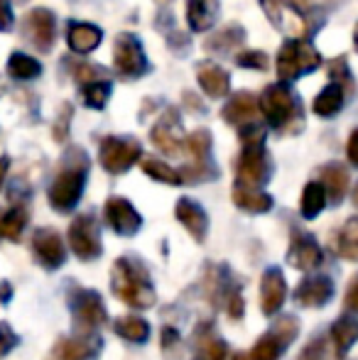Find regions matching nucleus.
Here are the masks:
<instances>
[{
    "instance_id": "1",
    "label": "nucleus",
    "mask_w": 358,
    "mask_h": 360,
    "mask_svg": "<svg viewBox=\"0 0 358 360\" xmlns=\"http://www.w3.org/2000/svg\"><path fill=\"white\" fill-rule=\"evenodd\" d=\"M89 176V157L82 147H72L67 155L62 157L57 174H54L52 184H49V204L59 214H69L77 209L82 201L84 186H87Z\"/></svg>"
},
{
    "instance_id": "2",
    "label": "nucleus",
    "mask_w": 358,
    "mask_h": 360,
    "mask_svg": "<svg viewBox=\"0 0 358 360\" xmlns=\"http://www.w3.org/2000/svg\"><path fill=\"white\" fill-rule=\"evenodd\" d=\"M110 289L123 304L133 309H153L158 302V292L150 280V272L138 257H118L110 270Z\"/></svg>"
},
{
    "instance_id": "3",
    "label": "nucleus",
    "mask_w": 358,
    "mask_h": 360,
    "mask_svg": "<svg viewBox=\"0 0 358 360\" xmlns=\"http://www.w3.org/2000/svg\"><path fill=\"white\" fill-rule=\"evenodd\" d=\"M263 118L268 120L277 133H297L302 125V108L297 103V96L287 91L282 84L268 86L260 96L258 103Z\"/></svg>"
},
{
    "instance_id": "4",
    "label": "nucleus",
    "mask_w": 358,
    "mask_h": 360,
    "mask_svg": "<svg viewBox=\"0 0 358 360\" xmlns=\"http://www.w3.org/2000/svg\"><path fill=\"white\" fill-rule=\"evenodd\" d=\"M297 333H300V321H297V316L287 314V316L277 319L270 326V331L263 333V336L255 341L248 358L250 360H280L287 353L290 343L297 338Z\"/></svg>"
},
{
    "instance_id": "5",
    "label": "nucleus",
    "mask_w": 358,
    "mask_h": 360,
    "mask_svg": "<svg viewBox=\"0 0 358 360\" xmlns=\"http://www.w3.org/2000/svg\"><path fill=\"white\" fill-rule=\"evenodd\" d=\"M69 309H72L77 331H96V328L108 321L103 297L98 292H94V289L74 287L69 292Z\"/></svg>"
},
{
    "instance_id": "6",
    "label": "nucleus",
    "mask_w": 358,
    "mask_h": 360,
    "mask_svg": "<svg viewBox=\"0 0 358 360\" xmlns=\"http://www.w3.org/2000/svg\"><path fill=\"white\" fill-rule=\"evenodd\" d=\"M272 174V162L263 143H243L238 162H236V184L263 189Z\"/></svg>"
},
{
    "instance_id": "7",
    "label": "nucleus",
    "mask_w": 358,
    "mask_h": 360,
    "mask_svg": "<svg viewBox=\"0 0 358 360\" xmlns=\"http://www.w3.org/2000/svg\"><path fill=\"white\" fill-rule=\"evenodd\" d=\"M319 52L309 42L290 39L287 44H282L280 54H277V74L282 81H295L297 76L309 74L312 69L319 67Z\"/></svg>"
},
{
    "instance_id": "8",
    "label": "nucleus",
    "mask_w": 358,
    "mask_h": 360,
    "mask_svg": "<svg viewBox=\"0 0 358 360\" xmlns=\"http://www.w3.org/2000/svg\"><path fill=\"white\" fill-rule=\"evenodd\" d=\"M69 248L82 262H94L101 257L103 245H101V228L94 214H82L69 226Z\"/></svg>"
},
{
    "instance_id": "9",
    "label": "nucleus",
    "mask_w": 358,
    "mask_h": 360,
    "mask_svg": "<svg viewBox=\"0 0 358 360\" xmlns=\"http://www.w3.org/2000/svg\"><path fill=\"white\" fill-rule=\"evenodd\" d=\"M140 143L135 138H103L98 160L108 174H123L140 160Z\"/></svg>"
},
{
    "instance_id": "10",
    "label": "nucleus",
    "mask_w": 358,
    "mask_h": 360,
    "mask_svg": "<svg viewBox=\"0 0 358 360\" xmlns=\"http://www.w3.org/2000/svg\"><path fill=\"white\" fill-rule=\"evenodd\" d=\"M103 351V341L96 331H77L74 336H62L49 351L47 360H96Z\"/></svg>"
},
{
    "instance_id": "11",
    "label": "nucleus",
    "mask_w": 358,
    "mask_h": 360,
    "mask_svg": "<svg viewBox=\"0 0 358 360\" xmlns=\"http://www.w3.org/2000/svg\"><path fill=\"white\" fill-rule=\"evenodd\" d=\"M23 34L37 52H49L57 39V18L47 8H32L23 18Z\"/></svg>"
},
{
    "instance_id": "12",
    "label": "nucleus",
    "mask_w": 358,
    "mask_h": 360,
    "mask_svg": "<svg viewBox=\"0 0 358 360\" xmlns=\"http://www.w3.org/2000/svg\"><path fill=\"white\" fill-rule=\"evenodd\" d=\"M32 255L44 270H59L67 262V245L54 228H37L32 236Z\"/></svg>"
},
{
    "instance_id": "13",
    "label": "nucleus",
    "mask_w": 358,
    "mask_h": 360,
    "mask_svg": "<svg viewBox=\"0 0 358 360\" xmlns=\"http://www.w3.org/2000/svg\"><path fill=\"white\" fill-rule=\"evenodd\" d=\"M113 62H115V72L125 76V79H138L140 74H145V67H148L145 64V52L135 34H120L115 39Z\"/></svg>"
},
{
    "instance_id": "14",
    "label": "nucleus",
    "mask_w": 358,
    "mask_h": 360,
    "mask_svg": "<svg viewBox=\"0 0 358 360\" xmlns=\"http://www.w3.org/2000/svg\"><path fill=\"white\" fill-rule=\"evenodd\" d=\"M321 262H324V252H321V245L317 243V238L305 231L292 233L290 250H287V265L295 267V270L312 272Z\"/></svg>"
},
{
    "instance_id": "15",
    "label": "nucleus",
    "mask_w": 358,
    "mask_h": 360,
    "mask_svg": "<svg viewBox=\"0 0 358 360\" xmlns=\"http://www.w3.org/2000/svg\"><path fill=\"white\" fill-rule=\"evenodd\" d=\"M103 218L110 231L125 238L135 236V233L140 231V226H143V216H140L138 211H135V206L130 204L128 199H123V196H110V199L106 201Z\"/></svg>"
},
{
    "instance_id": "16",
    "label": "nucleus",
    "mask_w": 358,
    "mask_h": 360,
    "mask_svg": "<svg viewBox=\"0 0 358 360\" xmlns=\"http://www.w3.org/2000/svg\"><path fill=\"white\" fill-rule=\"evenodd\" d=\"M292 299L302 309H321L334 299V282L326 275H309L297 285Z\"/></svg>"
},
{
    "instance_id": "17",
    "label": "nucleus",
    "mask_w": 358,
    "mask_h": 360,
    "mask_svg": "<svg viewBox=\"0 0 358 360\" xmlns=\"http://www.w3.org/2000/svg\"><path fill=\"white\" fill-rule=\"evenodd\" d=\"M287 299V280L280 267H268L260 277V311L265 316L280 314L282 304Z\"/></svg>"
},
{
    "instance_id": "18",
    "label": "nucleus",
    "mask_w": 358,
    "mask_h": 360,
    "mask_svg": "<svg viewBox=\"0 0 358 360\" xmlns=\"http://www.w3.org/2000/svg\"><path fill=\"white\" fill-rule=\"evenodd\" d=\"M153 143L158 150H162L167 157H177L181 150H184V133H181L179 118L174 110H170L162 120L153 128Z\"/></svg>"
},
{
    "instance_id": "19",
    "label": "nucleus",
    "mask_w": 358,
    "mask_h": 360,
    "mask_svg": "<svg viewBox=\"0 0 358 360\" xmlns=\"http://www.w3.org/2000/svg\"><path fill=\"white\" fill-rule=\"evenodd\" d=\"M224 118L229 120L231 125H236L238 130L243 128H250V125L258 123V101H255L253 94H248V91H241V94H236L234 98L229 101V103L224 105Z\"/></svg>"
},
{
    "instance_id": "20",
    "label": "nucleus",
    "mask_w": 358,
    "mask_h": 360,
    "mask_svg": "<svg viewBox=\"0 0 358 360\" xmlns=\"http://www.w3.org/2000/svg\"><path fill=\"white\" fill-rule=\"evenodd\" d=\"M174 216H177V221L186 228V233L196 243L206 240V236H209V216L201 209V204H196L194 199H179Z\"/></svg>"
},
{
    "instance_id": "21",
    "label": "nucleus",
    "mask_w": 358,
    "mask_h": 360,
    "mask_svg": "<svg viewBox=\"0 0 358 360\" xmlns=\"http://www.w3.org/2000/svg\"><path fill=\"white\" fill-rule=\"evenodd\" d=\"M329 338H331V346H334V358H346L358 341V319L354 314L339 316L334 321V326H331Z\"/></svg>"
},
{
    "instance_id": "22",
    "label": "nucleus",
    "mask_w": 358,
    "mask_h": 360,
    "mask_svg": "<svg viewBox=\"0 0 358 360\" xmlns=\"http://www.w3.org/2000/svg\"><path fill=\"white\" fill-rule=\"evenodd\" d=\"M101 30L96 25H89V22H69L67 27V42H69V49L77 54H89L94 52L96 47L101 44Z\"/></svg>"
},
{
    "instance_id": "23",
    "label": "nucleus",
    "mask_w": 358,
    "mask_h": 360,
    "mask_svg": "<svg viewBox=\"0 0 358 360\" xmlns=\"http://www.w3.org/2000/svg\"><path fill=\"white\" fill-rule=\"evenodd\" d=\"M196 76H199V86L204 89L206 96L211 98H224L229 91V74L214 62H204L196 67Z\"/></svg>"
},
{
    "instance_id": "24",
    "label": "nucleus",
    "mask_w": 358,
    "mask_h": 360,
    "mask_svg": "<svg viewBox=\"0 0 358 360\" xmlns=\"http://www.w3.org/2000/svg\"><path fill=\"white\" fill-rule=\"evenodd\" d=\"M234 204L245 214H268L272 209V196L265 194L263 189H253V186H234Z\"/></svg>"
},
{
    "instance_id": "25",
    "label": "nucleus",
    "mask_w": 358,
    "mask_h": 360,
    "mask_svg": "<svg viewBox=\"0 0 358 360\" xmlns=\"http://www.w3.org/2000/svg\"><path fill=\"white\" fill-rule=\"evenodd\" d=\"M196 360H229V343L211 328H199L194 338Z\"/></svg>"
},
{
    "instance_id": "26",
    "label": "nucleus",
    "mask_w": 358,
    "mask_h": 360,
    "mask_svg": "<svg viewBox=\"0 0 358 360\" xmlns=\"http://www.w3.org/2000/svg\"><path fill=\"white\" fill-rule=\"evenodd\" d=\"M319 181L324 184L326 196H329L334 204H339L346 196V191H349V172H346V167L339 165V162H331V165L321 167Z\"/></svg>"
},
{
    "instance_id": "27",
    "label": "nucleus",
    "mask_w": 358,
    "mask_h": 360,
    "mask_svg": "<svg viewBox=\"0 0 358 360\" xmlns=\"http://www.w3.org/2000/svg\"><path fill=\"white\" fill-rule=\"evenodd\" d=\"M219 15V0H189L186 3V20L194 32H204L211 27Z\"/></svg>"
},
{
    "instance_id": "28",
    "label": "nucleus",
    "mask_w": 358,
    "mask_h": 360,
    "mask_svg": "<svg viewBox=\"0 0 358 360\" xmlns=\"http://www.w3.org/2000/svg\"><path fill=\"white\" fill-rule=\"evenodd\" d=\"M27 218L30 214L25 204H15L8 211H0V240H20Z\"/></svg>"
},
{
    "instance_id": "29",
    "label": "nucleus",
    "mask_w": 358,
    "mask_h": 360,
    "mask_svg": "<svg viewBox=\"0 0 358 360\" xmlns=\"http://www.w3.org/2000/svg\"><path fill=\"white\" fill-rule=\"evenodd\" d=\"M113 331L123 341L140 346V343H145L150 338V323L140 316H118L113 321Z\"/></svg>"
},
{
    "instance_id": "30",
    "label": "nucleus",
    "mask_w": 358,
    "mask_h": 360,
    "mask_svg": "<svg viewBox=\"0 0 358 360\" xmlns=\"http://www.w3.org/2000/svg\"><path fill=\"white\" fill-rule=\"evenodd\" d=\"M326 189L321 181H309V184L305 186V191H302V201H300V211L302 216L307 218V221H312V218H317L324 211L326 206Z\"/></svg>"
},
{
    "instance_id": "31",
    "label": "nucleus",
    "mask_w": 358,
    "mask_h": 360,
    "mask_svg": "<svg viewBox=\"0 0 358 360\" xmlns=\"http://www.w3.org/2000/svg\"><path fill=\"white\" fill-rule=\"evenodd\" d=\"M8 74L15 81H32L42 74V64L25 52H13L8 59Z\"/></svg>"
},
{
    "instance_id": "32",
    "label": "nucleus",
    "mask_w": 358,
    "mask_h": 360,
    "mask_svg": "<svg viewBox=\"0 0 358 360\" xmlns=\"http://www.w3.org/2000/svg\"><path fill=\"white\" fill-rule=\"evenodd\" d=\"M341 105H344V89H341V84L334 81V84H329L319 96H317L314 113L321 115V118H334V115L341 110Z\"/></svg>"
},
{
    "instance_id": "33",
    "label": "nucleus",
    "mask_w": 358,
    "mask_h": 360,
    "mask_svg": "<svg viewBox=\"0 0 358 360\" xmlns=\"http://www.w3.org/2000/svg\"><path fill=\"white\" fill-rule=\"evenodd\" d=\"M336 252L344 260L358 262V218H349L344 223V228L339 233V240H336Z\"/></svg>"
},
{
    "instance_id": "34",
    "label": "nucleus",
    "mask_w": 358,
    "mask_h": 360,
    "mask_svg": "<svg viewBox=\"0 0 358 360\" xmlns=\"http://www.w3.org/2000/svg\"><path fill=\"white\" fill-rule=\"evenodd\" d=\"M140 167H143L145 174L155 181H162V184H172V186L181 184L179 172L172 169L170 165H165V162L158 160V157H143V160H140Z\"/></svg>"
},
{
    "instance_id": "35",
    "label": "nucleus",
    "mask_w": 358,
    "mask_h": 360,
    "mask_svg": "<svg viewBox=\"0 0 358 360\" xmlns=\"http://www.w3.org/2000/svg\"><path fill=\"white\" fill-rule=\"evenodd\" d=\"M110 94V81L108 79H96L82 86V98L89 108H103Z\"/></svg>"
},
{
    "instance_id": "36",
    "label": "nucleus",
    "mask_w": 358,
    "mask_h": 360,
    "mask_svg": "<svg viewBox=\"0 0 358 360\" xmlns=\"http://www.w3.org/2000/svg\"><path fill=\"white\" fill-rule=\"evenodd\" d=\"M241 39H243V32H241L238 27H229L209 39V49H224L226 52V49H231L234 44H238Z\"/></svg>"
},
{
    "instance_id": "37",
    "label": "nucleus",
    "mask_w": 358,
    "mask_h": 360,
    "mask_svg": "<svg viewBox=\"0 0 358 360\" xmlns=\"http://www.w3.org/2000/svg\"><path fill=\"white\" fill-rule=\"evenodd\" d=\"M326 358V338L324 336H314L307 343L305 353L300 356V360H324Z\"/></svg>"
},
{
    "instance_id": "38",
    "label": "nucleus",
    "mask_w": 358,
    "mask_h": 360,
    "mask_svg": "<svg viewBox=\"0 0 358 360\" xmlns=\"http://www.w3.org/2000/svg\"><path fill=\"white\" fill-rule=\"evenodd\" d=\"M238 64L248 69H265L268 67V57L263 52H258V49H250V52L238 54Z\"/></svg>"
},
{
    "instance_id": "39",
    "label": "nucleus",
    "mask_w": 358,
    "mask_h": 360,
    "mask_svg": "<svg viewBox=\"0 0 358 360\" xmlns=\"http://www.w3.org/2000/svg\"><path fill=\"white\" fill-rule=\"evenodd\" d=\"M181 346V336L177 328L172 326H165L162 328V353H167V356H172L174 351H179Z\"/></svg>"
},
{
    "instance_id": "40",
    "label": "nucleus",
    "mask_w": 358,
    "mask_h": 360,
    "mask_svg": "<svg viewBox=\"0 0 358 360\" xmlns=\"http://www.w3.org/2000/svg\"><path fill=\"white\" fill-rule=\"evenodd\" d=\"M329 76L336 84H349L351 74H349V67H346V59H334L329 67Z\"/></svg>"
},
{
    "instance_id": "41",
    "label": "nucleus",
    "mask_w": 358,
    "mask_h": 360,
    "mask_svg": "<svg viewBox=\"0 0 358 360\" xmlns=\"http://www.w3.org/2000/svg\"><path fill=\"white\" fill-rule=\"evenodd\" d=\"M344 307L349 314H358V272L349 282V289H346V297H344Z\"/></svg>"
},
{
    "instance_id": "42",
    "label": "nucleus",
    "mask_w": 358,
    "mask_h": 360,
    "mask_svg": "<svg viewBox=\"0 0 358 360\" xmlns=\"http://www.w3.org/2000/svg\"><path fill=\"white\" fill-rule=\"evenodd\" d=\"M13 27V8L8 0H0V32H8Z\"/></svg>"
},
{
    "instance_id": "43",
    "label": "nucleus",
    "mask_w": 358,
    "mask_h": 360,
    "mask_svg": "<svg viewBox=\"0 0 358 360\" xmlns=\"http://www.w3.org/2000/svg\"><path fill=\"white\" fill-rule=\"evenodd\" d=\"M346 155H349V162L354 167H358V130L354 135H351V140H349V147H346Z\"/></svg>"
},
{
    "instance_id": "44",
    "label": "nucleus",
    "mask_w": 358,
    "mask_h": 360,
    "mask_svg": "<svg viewBox=\"0 0 358 360\" xmlns=\"http://www.w3.org/2000/svg\"><path fill=\"white\" fill-rule=\"evenodd\" d=\"M10 299H13V285H10V282H0V302L3 304H8Z\"/></svg>"
},
{
    "instance_id": "45",
    "label": "nucleus",
    "mask_w": 358,
    "mask_h": 360,
    "mask_svg": "<svg viewBox=\"0 0 358 360\" xmlns=\"http://www.w3.org/2000/svg\"><path fill=\"white\" fill-rule=\"evenodd\" d=\"M8 169H10V160H8V157H0V189H3V184H5Z\"/></svg>"
},
{
    "instance_id": "46",
    "label": "nucleus",
    "mask_w": 358,
    "mask_h": 360,
    "mask_svg": "<svg viewBox=\"0 0 358 360\" xmlns=\"http://www.w3.org/2000/svg\"><path fill=\"white\" fill-rule=\"evenodd\" d=\"M229 360H250L245 353H234V356H229Z\"/></svg>"
},
{
    "instance_id": "47",
    "label": "nucleus",
    "mask_w": 358,
    "mask_h": 360,
    "mask_svg": "<svg viewBox=\"0 0 358 360\" xmlns=\"http://www.w3.org/2000/svg\"><path fill=\"white\" fill-rule=\"evenodd\" d=\"M354 204H356V209H358V184L354 186Z\"/></svg>"
},
{
    "instance_id": "48",
    "label": "nucleus",
    "mask_w": 358,
    "mask_h": 360,
    "mask_svg": "<svg viewBox=\"0 0 358 360\" xmlns=\"http://www.w3.org/2000/svg\"><path fill=\"white\" fill-rule=\"evenodd\" d=\"M356 47H358V27H356Z\"/></svg>"
},
{
    "instance_id": "49",
    "label": "nucleus",
    "mask_w": 358,
    "mask_h": 360,
    "mask_svg": "<svg viewBox=\"0 0 358 360\" xmlns=\"http://www.w3.org/2000/svg\"><path fill=\"white\" fill-rule=\"evenodd\" d=\"M165 3H170V0H165Z\"/></svg>"
}]
</instances>
